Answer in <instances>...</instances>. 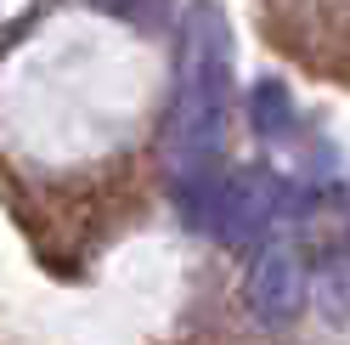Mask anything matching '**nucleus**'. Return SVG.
<instances>
[{
	"mask_svg": "<svg viewBox=\"0 0 350 345\" xmlns=\"http://www.w3.org/2000/svg\"><path fill=\"white\" fill-rule=\"evenodd\" d=\"M226 107H232V29L221 6H198L181 23V57H175V97H170V164L181 170L215 164L226 136Z\"/></svg>",
	"mask_w": 350,
	"mask_h": 345,
	"instance_id": "1",
	"label": "nucleus"
},
{
	"mask_svg": "<svg viewBox=\"0 0 350 345\" xmlns=\"http://www.w3.org/2000/svg\"><path fill=\"white\" fill-rule=\"evenodd\" d=\"M282 181L266 170H221L198 164L175 176V209L187 215L192 232H209L221 244H249L282 215Z\"/></svg>",
	"mask_w": 350,
	"mask_h": 345,
	"instance_id": "2",
	"label": "nucleus"
},
{
	"mask_svg": "<svg viewBox=\"0 0 350 345\" xmlns=\"http://www.w3.org/2000/svg\"><path fill=\"white\" fill-rule=\"evenodd\" d=\"M305 294H311V277H305V261L294 249H266L249 272V306L260 322H288Z\"/></svg>",
	"mask_w": 350,
	"mask_h": 345,
	"instance_id": "3",
	"label": "nucleus"
},
{
	"mask_svg": "<svg viewBox=\"0 0 350 345\" xmlns=\"http://www.w3.org/2000/svg\"><path fill=\"white\" fill-rule=\"evenodd\" d=\"M249 119H254V131L271 136V142L294 131V97L282 91V79H260L249 91Z\"/></svg>",
	"mask_w": 350,
	"mask_h": 345,
	"instance_id": "4",
	"label": "nucleus"
},
{
	"mask_svg": "<svg viewBox=\"0 0 350 345\" xmlns=\"http://www.w3.org/2000/svg\"><path fill=\"white\" fill-rule=\"evenodd\" d=\"M91 6L119 17V23H136V29H159L170 17V0H91Z\"/></svg>",
	"mask_w": 350,
	"mask_h": 345,
	"instance_id": "5",
	"label": "nucleus"
},
{
	"mask_svg": "<svg viewBox=\"0 0 350 345\" xmlns=\"http://www.w3.org/2000/svg\"><path fill=\"white\" fill-rule=\"evenodd\" d=\"M317 294H322V306L327 311H350V261H334V266H327L322 272V283H317Z\"/></svg>",
	"mask_w": 350,
	"mask_h": 345,
	"instance_id": "6",
	"label": "nucleus"
}]
</instances>
